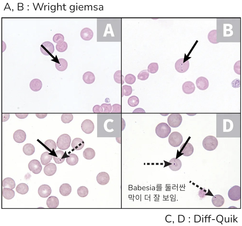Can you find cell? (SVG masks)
<instances>
[{
  "instance_id": "cell-1",
  "label": "cell",
  "mask_w": 242,
  "mask_h": 226,
  "mask_svg": "<svg viewBox=\"0 0 242 226\" xmlns=\"http://www.w3.org/2000/svg\"><path fill=\"white\" fill-rule=\"evenodd\" d=\"M218 144V141L216 137L212 135L206 136L203 140L202 145L205 149L212 151L215 150Z\"/></svg>"
},
{
  "instance_id": "cell-2",
  "label": "cell",
  "mask_w": 242,
  "mask_h": 226,
  "mask_svg": "<svg viewBox=\"0 0 242 226\" xmlns=\"http://www.w3.org/2000/svg\"><path fill=\"white\" fill-rule=\"evenodd\" d=\"M171 131L170 127L167 123L164 122L159 124L155 129L156 134L158 137L162 138L167 137Z\"/></svg>"
},
{
  "instance_id": "cell-3",
  "label": "cell",
  "mask_w": 242,
  "mask_h": 226,
  "mask_svg": "<svg viewBox=\"0 0 242 226\" xmlns=\"http://www.w3.org/2000/svg\"><path fill=\"white\" fill-rule=\"evenodd\" d=\"M71 141V138L69 135L66 134H62L59 136L57 139V146L60 149H67L70 146Z\"/></svg>"
},
{
  "instance_id": "cell-4",
  "label": "cell",
  "mask_w": 242,
  "mask_h": 226,
  "mask_svg": "<svg viewBox=\"0 0 242 226\" xmlns=\"http://www.w3.org/2000/svg\"><path fill=\"white\" fill-rule=\"evenodd\" d=\"M182 135L179 133L175 131L172 133L168 138V142L170 145L174 147L179 146L183 141Z\"/></svg>"
},
{
  "instance_id": "cell-5",
  "label": "cell",
  "mask_w": 242,
  "mask_h": 226,
  "mask_svg": "<svg viewBox=\"0 0 242 226\" xmlns=\"http://www.w3.org/2000/svg\"><path fill=\"white\" fill-rule=\"evenodd\" d=\"M182 120V117L180 114L172 113L168 117L167 122L170 126L176 128L181 125Z\"/></svg>"
},
{
  "instance_id": "cell-6",
  "label": "cell",
  "mask_w": 242,
  "mask_h": 226,
  "mask_svg": "<svg viewBox=\"0 0 242 226\" xmlns=\"http://www.w3.org/2000/svg\"><path fill=\"white\" fill-rule=\"evenodd\" d=\"M176 70L180 73H184L188 70L189 67L188 60L184 62V58H182L178 60L175 65Z\"/></svg>"
},
{
  "instance_id": "cell-7",
  "label": "cell",
  "mask_w": 242,
  "mask_h": 226,
  "mask_svg": "<svg viewBox=\"0 0 242 226\" xmlns=\"http://www.w3.org/2000/svg\"><path fill=\"white\" fill-rule=\"evenodd\" d=\"M229 198L233 201H237L241 198V188L238 186H232L229 190L228 193Z\"/></svg>"
},
{
  "instance_id": "cell-8",
  "label": "cell",
  "mask_w": 242,
  "mask_h": 226,
  "mask_svg": "<svg viewBox=\"0 0 242 226\" xmlns=\"http://www.w3.org/2000/svg\"><path fill=\"white\" fill-rule=\"evenodd\" d=\"M40 47V50L41 52L45 55L48 56L50 54H52L54 51V46L51 42L49 41H46L42 44Z\"/></svg>"
},
{
  "instance_id": "cell-9",
  "label": "cell",
  "mask_w": 242,
  "mask_h": 226,
  "mask_svg": "<svg viewBox=\"0 0 242 226\" xmlns=\"http://www.w3.org/2000/svg\"><path fill=\"white\" fill-rule=\"evenodd\" d=\"M29 170L35 174H38L41 171L42 166L38 160L34 159L30 161L28 165Z\"/></svg>"
},
{
  "instance_id": "cell-10",
  "label": "cell",
  "mask_w": 242,
  "mask_h": 226,
  "mask_svg": "<svg viewBox=\"0 0 242 226\" xmlns=\"http://www.w3.org/2000/svg\"><path fill=\"white\" fill-rule=\"evenodd\" d=\"M81 128L85 133L89 134L92 133L94 130V124L91 120L86 119L82 122Z\"/></svg>"
},
{
  "instance_id": "cell-11",
  "label": "cell",
  "mask_w": 242,
  "mask_h": 226,
  "mask_svg": "<svg viewBox=\"0 0 242 226\" xmlns=\"http://www.w3.org/2000/svg\"><path fill=\"white\" fill-rule=\"evenodd\" d=\"M180 151L183 155L189 156L193 153L194 148L193 145L189 143H184L180 148Z\"/></svg>"
},
{
  "instance_id": "cell-12",
  "label": "cell",
  "mask_w": 242,
  "mask_h": 226,
  "mask_svg": "<svg viewBox=\"0 0 242 226\" xmlns=\"http://www.w3.org/2000/svg\"><path fill=\"white\" fill-rule=\"evenodd\" d=\"M196 83L197 88L201 90L207 89L209 86L208 80L204 77H198L196 80Z\"/></svg>"
},
{
  "instance_id": "cell-13",
  "label": "cell",
  "mask_w": 242,
  "mask_h": 226,
  "mask_svg": "<svg viewBox=\"0 0 242 226\" xmlns=\"http://www.w3.org/2000/svg\"><path fill=\"white\" fill-rule=\"evenodd\" d=\"M52 190L51 187L46 184L42 185L38 188V193L40 197L43 198H46L51 194Z\"/></svg>"
},
{
  "instance_id": "cell-14",
  "label": "cell",
  "mask_w": 242,
  "mask_h": 226,
  "mask_svg": "<svg viewBox=\"0 0 242 226\" xmlns=\"http://www.w3.org/2000/svg\"><path fill=\"white\" fill-rule=\"evenodd\" d=\"M96 180L99 184L104 185L108 183L110 180V177L107 173L101 172L99 173L97 175Z\"/></svg>"
},
{
  "instance_id": "cell-15",
  "label": "cell",
  "mask_w": 242,
  "mask_h": 226,
  "mask_svg": "<svg viewBox=\"0 0 242 226\" xmlns=\"http://www.w3.org/2000/svg\"><path fill=\"white\" fill-rule=\"evenodd\" d=\"M94 33L92 30L88 27L83 28L80 32V36L84 40H90L93 38Z\"/></svg>"
},
{
  "instance_id": "cell-16",
  "label": "cell",
  "mask_w": 242,
  "mask_h": 226,
  "mask_svg": "<svg viewBox=\"0 0 242 226\" xmlns=\"http://www.w3.org/2000/svg\"><path fill=\"white\" fill-rule=\"evenodd\" d=\"M195 89V86L194 84L191 81H186L182 85V91L186 94L192 93L194 91Z\"/></svg>"
},
{
  "instance_id": "cell-17",
  "label": "cell",
  "mask_w": 242,
  "mask_h": 226,
  "mask_svg": "<svg viewBox=\"0 0 242 226\" xmlns=\"http://www.w3.org/2000/svg\"><path fill=\"white\" fill-rule=\"evenodd\" d=\"M26 134L23 130H16L13 135L14 141L18 143L24 142L26 138Z\"/></svg>"
},
{
  "instance_id": "cell-18",
  "label": "cell",
  "mask_w": 242,
  "mask_h": 226,
  "mask_svg": "<svg viewBox=\"0 0 242 226\" xmlns=\"http://www.w3.org/2000/svg\"><path fill=\"white\" fill-rule=\"evenodd\" d=\"M57 170V167L55 164L50 163L44 167V171L45 174L48 176L53 175Z\"/></svg>"
},
{
  "instance_id": "cell-19",
  "label": "cell",
  "mask_w": 242,
  "mask_h": 226,
  "mask_svg": "<svg viewBox=\"0 0 242 226\" xmlns=\"http://www.w3.org/2000/svg\"><path fill=\"white\" fill-rule=\"evenodd\" d=\"M42 84L41 80L38 79H34L32 80L30 83V87L31 89L35 92L40 91L41 88Z\"/></svg>"
},
{
  "instance_id": "cell-20",
  "label": "cell",
  "mask_w": 242,
  "mask_h": 226,
  "mask_svg": "<svg viewBox=\"0 0 242 226\" xmlns=\"http://www.w3.org/2000/svg\"><path fill=\"white\" fill-rule=\"evenodd\" d=\"M169 162L171 163V164L169 165V167L170 169L173 171H177L181 167L182 162L179 158H173L169 161Z\"/></svg>"
},
{
  "instance_id": "cell-21",
  "label": "cell",
  "mask_w": 242,
  "mask_h": 226,
  "mask_svg": "<svg viewBox=\"0 0 242 226\" xmlns=\"http://www.w3.org/2000/svg\"><path fill=\"white\" fill-rule=\"evenodd\" d=\"M83 80L86 84H90L93 83L95 80V77L94 74L89 71L85 72L83 76Z\"/></svg>"
},
{
  "instance_id": "cell-22",
  "label": "cell",
  "mask_w": 242,
  "mask_h": 226,
  "mask_svg": "<svg viewBox=\"0 0 242 226\" xmlns=\"http://www.w3.org/2000/svg\"><path fill=\"white\" fill-rule=\"evenodd\" d=\"M84 145V142L80 138H76L72 141L71 146L75 150H78L82 149Z\"/></svg>"
},
{
  "instance_id": "cell-23",
  "label": "cell",
  "mask_w": 242,
  "mask_h": 226,
  "mask_svg": "<svg viewBox=\"0 0 242 226\" xmlns=\"http://www.w3.org/2000/svg\"><path fill=\"white\" fill-rule=\"evenodd\" d=\"M46 205L49 208H56L58 206L59 201L58 199L54 196H51L46 201Z\"/></svg>"
},
{
  "instance_id": "cell-24",
  "label": "cell",
  "mask_w": 242,
  "mask_h": 226,
  "mask_svg": "<svg viewBox=\"0 0 242 226\" xmlns=\"http://www.w3.org/2000/svg\"><path fill=\"white\" fill-rule=\"evenodd\" d=\"M58 62L55 63V67L57 69L61 71L65 70L68 66L67 61L64 59L61 58L58 59Z\"/></svg>"
},
{
  "instance_id": "cell-25",
  "label": "cell",
  "mask_w": 242,
  "mask_h": 226,
  "mask_svg": "<svg viewBox=\"0 0 242 226\" xmlns=\"http://www.w3.org/2000/svg\"><path fill=\"white\" fill-rule=\"evenodd\" d=\"M212 202L215 206L220 207L224 204V199L222 196L219 194H216L213 196L212 199Z\"/></svg>"
},
{
  "instance_id": "cell-26",
  "label": "cell",
  "mask_w": 242,
  "mask_h": 226,
  "mask_svg": "<svg viewBox=\"0 0 242 226\" xmlns=\"http://www.w3.org/2000/svg\"><path fill=\"white\" fill-rule=\"evenodd\" d=\"M56 156L54 155L53 158L55 163L57 164H61L64 162L65 157L64 152L62 150H57L55 152Z\"/></svg>"
},
{
  "instance_id": "cell-27",
  "label": "cell",
  "mask_w": 242,
  "mask_h": 226,
  "mask_svg": "<svg viewBox=\"0 0 242 226\" xmlns=\"http://www.w3.org/2000/svg\"><path fill=\"white\" fill-rule=\"evenodd\" d=\"M59 190L60 194L62 195L66 196L69 195L71 193L72 188L69 184L64 183L61 186Z\"/></svg>"
},
{
  "instance_id": "cell-28",
  "label": "cell",
  "mask_w": 242,
  "mask_h": 226,
  "mask_svg": "<svg viewBox=\"0 0 242 226\" xmlns=\"http://www.w3.org/2000/svg\"><path fill=\"white\" fill-rule=\"evenodd\" d=\"M2 194L3 197L5 199H10L14 197L15 193L12 189L8 188H4L2 190Z\"/></svg>"
},
{
  "instance_id": "cell-29",
  "label": "cell",
  "mask_w": 242,
  "mask_h": 226,
  "mask_svg": "<svg viewBox=\"0 0 242 226\" xmlns=\"http://www.w3.org/2000/svg\"><path fill=\"white\" fill-rule=\"evenodd\" d=\"M2 186L4 188H8L13 189L15 187V184L14 180L13 179L10 177H7L3 180Z\"/></svg>"
},
{
  "instance_id": "cell-30",
  "label": "cell",
  "mask_w": 242,
  "mask_h": 226,
  "mask_svg": "<svg viewBox=\"0 0 242 226\" xmlns=\"http://www.w3.org/2000/svg\"><path fill=\"white\" fill-rule=\"evenodd\" d=\"M49 152H46L43 153L41 156L40 159L42 164L46 165L49 163L52 159V155H50Z\"/></svg>"
},
{
  "instance_id": "cell-31",
  "label": "cell",
  "mask_w": 242,
  "mask_h": 226,
  "mask_svg": "<svg viewBox=\"0 0 242 226\" xmlns=\"http://www.w3.org/2000/svg\"><path fill=\"white\" fill-rule=\"evenodd\" d=\"M95 153L94 150L91 148L86 149L83 152V156L86 159L91 160L95 156Z\"/></svg>"
},
{
  "instance_id": "cell-32",
  "label": "cell",
  "mask_w": 242,
  "mask_h": 226,
  "mask_svg": "<svg viewBox=\"0 0 242 226\" xmlns=\"http://www.w3.org/2000/svg\"><path fill=\"white\" fill-rule=\"evenodd\" d=\"M23 151L26 155H31L34 153L35 148L34 146L31 144L27 143L24 146Z\"/></svg>"
},
{
  "instance_id": "cell-33",
  "label": "cell",
  "mask_w": 242,
  "mask_h": 226,
  "mask_svg": "<svg viewBox=\"0 0 242 226\" xmlns=\"http://www.w3.org/2000/svg\"><path fill=\"white\" fill-rule=\"evenodd\" d=\"M66 162L70 166H74L76 164L78 161V158L75 154H71L68 155L66 158Z\"/></svg>"
},
{
  "instance_id": "cell-34",
  "label": "cell",
  "mask_w": 242,
  "mask_h": 226,
  "mask_svg": "<svg viewBox=\"0 0 242 226\" xmlns=\"http://www.w3.org/2000/svg\"><path fill=\"white\" fill-rule=\"evenodd\" d=\"M28 186L25 183H22L18 184L16 188V191L21 194H25L28 192Z\"/></svg>"
},
{
  "instance_id": "cell-35",
  "label": "cell",
  "mask_w": 242,
  "mask_h": 226,
  "mask_svg": "<svg viewBox=\"0 0 242 226\" xmlns=\"http://www.w3.org/2000/svg\"><path fill=\"white\" fill-rule=\"evenodd\" d=\"M124 77L120 70L116 71L114 75V79L115 82L118 84H121L122 85L124 83Z\"/></svg>"
},
{
  "instance_id": "cell-36",
  "label": "cell",
  "mask_w": 242,
  "mask_h": 226,
  "mask_svg": "<svg viewBox=\"0 0 242 226\" xmlns=\"http://www.w3.org/2000/svg\"><path fill=\"white\" fill-rule=\"evenodd\" d=\"M216 34V30H212L209 33L208 39L210 43L213 44H217L218 43L217 41Z\"/></svg>"
},
{
  "instance_id": "cell-37",
  "label": "cell",
  "mask_w": 242,
  "mask_h": 226,
  "mask_svg": "<svg viewBox=\"0 0 242 226\" xmlns=\"http://www.w3.org/2000/svg\"><path fill=\"white\" fill-rule=\"evenodd\" d=\"M139 102L138 98L135 96H132L128 99V103L131 107H135L137 106Z\"/></svg>"
},
{
  "instance_id": "cell-38",
  "label": "cell",
  "mask_w": 242,
  "mask_h": 226,
  "mask_svg": "<svg viewBox=\"0 0 242 226\" xmlns=\"http://www.w3.org/2000/svg\"><path fill=\"white\" fill-rule=\"evenodd\" d=\"M122 97L125 95V96H130L132 93V87L130 85H125L122 86Z\"/></svg>"
},
{
  "instance_id": "cell-39",
  "label": "cell",
  "mask_w": 242,
  "mask_h": 226,
  "mask_svg": "<svg viewBox=\"0 0 242 226\" xmlns=\"http://www.w3.org/2000/svg\"><path fill=\"white\" fill-rule=\"evenodd\" d=\"M77 192L78 195L80 197H84L88 195L89 191L88 188L86 187L81 186L78 188Z\"/></svg>"
},
{
  "instance_id": "cell-40",
  "label": "cell",
  "mask_w": 242,
  "mask_h": 226,
  "mask_svg": "<svg viewBox=\"0 0 242 226\" xmlns=\"http://www.w3.org/2000/svg\"><path fill=\"white\" fill-rule=\"evenodd\" d=\"M73 117L71 113H63L61 116V120L64 123H69L72 121Z\"/></svg>"
},
{
  "instance_id": "cell-41",
  "label": "cell",
  "mask_w": 242,
  "mask_h": 226,
  "mask_svg": "<svg viewBox=\"0 0 242 226\" xmlns=\"http://www.w3.org/2000/svg\"><path fill=\"white\" fill-rule=\"evenodd\" d=\"M44 144L49 149L52 151L55 150L57 147L56 144L53 140L49 139L46 140L44 143Z\"/></svg>"
},
{
  "instance_id": "cell-42",
  "label": "cell",
  "mask_w": 242,
  "mask_h": 226,
  "mask_svg": "<svg viewBox=\"0 0 242 226\" xmlns=\"http://www.w3.org/2000/svg\"><path fill=\"white\" fill-rule=\"evenodd\" d=\"M159 66L156 63H152L150 64L148 67V71L151 74H154L158 71Z\"/></svg>"
},
{
  "instance_id": "cell-43",
  "label": "cell",
  "mask_w": 242,
  "mask_h": 226,
  "mask_svg": "<svg viewBox=\"0 0 242 226\" xmlns=\"http://www.w3.org/2000/svg\"><path fill=\"white\" fill-rule=\"evenodd\" d=\"M149 75V72L148 70H144L139 73L137 75V78L141 80H145L148 78Z\"/></svg>"
},
{
  "instance_id": "cell-44",
  "label": "cell",
  "mask_w": 242,
  "mask_h": 226,
  "mask_svg": "<svg viewBox=\"0 0 242 226\" xmlns=\"http://www.w3.org/2000/svg\"><path fill=\"white\" fill-rule=\"evenodd\" d=\"M63 35L61 33H57L55 35L53 38L54 42L57 44H61L64 41Z\"/></svg>"
},
{
  "instance_id": "cell-45",
  "label": "cell",
  "mask_w": 242,
  "mask_h": 226,
  "mask_svg": "<svg viewBox=\"0 0 242 226\" xmlns=\"http://www.w3.org/2000/svg\"><path fill=\"white\" fill-rule=\"evenodd\" d=\"M136 78L134 75L129 74H127L124 78V80L126 83L132 85L135 82Z\"/></svg>"
},
{
  "instance_id": "cell-46",
  "label": "cell",
  "mask_w": 242,
  "mask_h": 226,
  "mask_svg": "<svg viewBox=\"0 0 242 226\" xmlns=\"http://www.w3.org/2000/svg\"><path fill=\"white\" fill-rule=\"evenodd\" d=\"M68 48V44L65 41L61 44H57L56 49L59 52H62L65 51Z\"/></svg>"
},
{
  "instance_id": "cell-47",
  "label": "cell",
  "mask_w": 242,
  "mask_h": 226,
  "mask_svg": "<svg viewBox=\"0 0 242 226\" xmlns=\"http://www.w3.org/2000/svg\"><path fill=\"white\" fill-rule=\"evenodd\" d=\"M241 61H237L234 66V70L235 72L238 75H240L241 73Z\"/></svg>"
},
{
  "instance_id": "cell-48",
  "label": "cell",
  "mask_w": 242,
  "mask_h": 226,
  "mask_svg": "<svg viewBox=\"0 0 242 226\" xmlns=\"http://www.w3.org/2000/svg\"><path fill=\"white\" fill-rule=\"evenodd\" d=\"M104 109L103 113H109L111 112L112 109V106L111 104L103 103L101 105Z\"/></svg>"
},
{
  "instance_id": "cell-49",
  "label": "cell",
  "mask_w": 242,
  "mask_h": 226,
  "mask_svg": "<svg viewBox=\"0 0 242 226\" xmlns=\"http://www.w3.org/2000/svg\"><path fill=\"white\" fill-rule=\"evenodd\" d=\"M113 110L111 113H120L121 112V106L119 104H115L112 105Z\"/></svg>"
},
{
  "instance_id": "cell-50",
  "label": "cell",
  "mask_w": 242,
  "mask_h": 226,
  "mask_svg": "<svg viewBox=\"0 0 242 226\" xmlns=\"http://www.w3.org/2000/svg\"><path fill=\"white\" fill-rule=\"evenodd\" d=\"M93 111L94 113H102L103 112V109L101 106L96 105L93 108Z\"/></svg>"
},
{
  "instance_id": "cell-51",
  "label": "cell",
  "mask_w": 242,
  "mask_h": 226,
  "mask_svg": "<svg viewBox=\"0 0 242 226\" xmlns=\"http://www.w3.org/2000/svg\"><path fill=\"white\" fill-rule=\"evenodd\" d=\"M232 86L235 88H239L240 86V81L239 79H236L231 82Z\"/></svg>"
},
{
  "instance_id": "cell-52",
  "label": "cell",
  "mask_w": 242,
  "mask_h": 226,
  "mask_svg": "<svg viewBox=\"0 0 242 226\" xmlns=\"http://www.w3.org/2000/svg\"><path fill=\"white\" fill-rule=\"evenodd\" d=\"M207 191L205 188L200 189L199 191L198 195L201 198H203L206 197Z\"/></svg>"
},
{
  "instance_id": "cell-53",
  "label": "cell",
  "mask_w": 242,
  "mask_h": 226,
  "mask_svg": "<svg viewBox=\"0 0 242 226\" xmlns=\"http://www.w3.org/2000/svg\"><path fill=\"white\" fill-rule=\"evenodd\" d=\"M16 116L20 119H24L26 118L28 116V113H16Z\"/></svg>"
},
{
  "instance_id": "cell-54",
  "label": "cell",
  "mask_w": 242,
  "mask_h": 226,
  "mask_svg": "<svg viewBox=\"0 0 242 226\" xmlns=\"http://www.w3.org/2000/svg\"><path fill=\"white\" fill-rule=\"evenodd\" d=\"M10 114L9 113H3L2 114V121L5 122L9 119Z\"/></svg>"
},
{
  "instance_id": "cell-55",
  "label": "cell",
  "mask_w": 242,
  "mask_h": 226,
  "mask_svg": "<svg viewBox=\"0 0 242 226\" xmlns=\"http://www.w3.org/2000/svg\"><path fill=\"white\" fill-rule=\"evenodd\" d=\"M47 113H36V116L39 119H43L45 118L47 115Z\"/></svg>"
},
{
  "instance_id": "cell-56",
  "label": "cell",
  "mask_w": 242,
  "mask_h": 226,
  "mask_svg": "<svg viewBox=\"0 0 242 226\" xmlns=\"http://www.w3.org/2000/svg\"><path fill=\"white\" fill-rule=\"evenodd\" d=\"M133 113H145V111L142 108H138L135 109Z\"/></svg>"
},
{
  "instance_id": "cell-57",
  "label": "cell",
  "mask_w": 242,
  "mask_h": 226,
  "mask_svg": "<svg viewBox=\"0 0 242 226\" xmlns=\"http://www.w3.org/2000/svg\"><path fill=\"white\" fill-rule=\"evenodd\" d=\"M2 51L4 52L6 48V45L5 43L3 41H2Z\"/></svg>"
},
{
  "instance_id": "cell-58",
  "label": "cell",
  "mask_w": 242,
  "mask_h": 226,
  "mask_svg": "<svg viewBox=\"0 0 242 226\" xmlns=\"http://www.w3.org/2000/svg\"><path fill=\"white\" fill-rule=\"evenodd\" d=\"M222 216V215H218L216 219H218L217 220V221L219 222H221L223 220V217H222L221 218V217Z\"/></svg>"
},
{
  "instance_id": "cell-59",
  "label": "cell",
  "mask_w": 242,
  "mask_h": 226,
  "mask_svg": "<svg viewBox=\"0 0 242 226\" xmlns=\"http://www.w3.org/2000/svg\"><path fill=\"white\" fill-rule=\"evenodd\" d=\"M237 208L236 207H234V206H232V207H229V208Z\"/></svg>"
}]
</instances>
